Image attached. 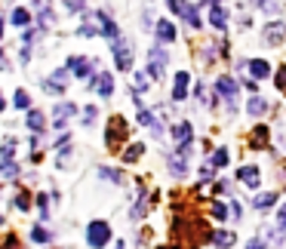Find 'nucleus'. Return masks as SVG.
<instances>
[{
	"label": "nucleus",
	"mask_w": 286,
	"mask_h": 249,
	"mask_svg": "<svg viewBox=\"0 0 286 249\" xmlns=\"http://www.w3.org/2000/svg\"><path fill=\"white\" fill-rule=\"evenodd\" d=\"M111 243V224L108 222H89L86 224V246L105 249Z\"/></svg>",
	"instance_id": "f257e3e1"
},
{
	"label": "nucleus",
	"mask_w": 286,
	"mask_h": 249,
	"mask_svg": "<svg viewBox=\"0 0 286 249\" xmlns=\"http://www.w3.org/2000/svg\"><path fill=\"white\" fill-rule=\"evenodd\" d=\"M114 59H117L120 71H130V68H132V55H130L127 40H114Z\"/></svg>",
	"instance_id": "f03ea898"
},
{
	"label": "nucleus",
	"mask_w": 286,
	"mask_h": 249,
	"mask_svg": "<svg viewBox=\"0 0 286 249\" xmlns=\"http://www.w3.org/2000/svg\"><path fill=\"white\" fill-rule=\"evenodd\" d=\"M123 139H127V120H123V117H114L111 120V132H108V145H111V148H117Z\"/></svg>",
	"instance_id": "7ed1b4c3"
},
{
	"label": "nucleus",
	"mask_w": 286,
	"mask_h": 249,
	"mask_svg": "<svg viewBox=\"0 0 286 249\" xmlns=\"http://www.w3.org/2000/svg\"><path fill=\"white\" fill-rule=\"evenodd\" d=\"M237 178H240L243 185L256 188V185H259V169H256V166H240V169H237Z\"/></svg>",
	"instance_id": "20e7f679"
},
{
	"label": "nucleus",
	"mask_w": 286,
	"mask_h": 249,
	"mask_svg": "<svg viewBox=\"0 0 286 249\" xmlns=\"http://www.w3.org/2000/svg\"><path fill=\"white\" fill-rule=\"evenodd\" d=\"M215 93H222L225 99H234L237 96V83L231 80V77H219V80H215Z\"/></svg>",
	"instance_id": "39448f33"
},
{
	"label": "nucleus",
	"mask_w": 286,
	"mask_h": 249,
	"mask_svg": "<svg viewBox=\"0 0 286 249\" xmlns=\"http://www.w3.org/2000/svg\"><path fill=\"white\" fill-rule=\"evenodd\" d=\"M188 80H191V77H188L185 71L176 74V86H173V99H176V101H182V99L188 96Z\"/></svg>",
	"instance_id": "423d86ee"
},
{
	"label": "nucleus",
	"mask_w": 286,
	"mask_h": 249,
	"mask_svg": "<svg viewBox=\"0 0 286 249\" xmlns=\"http://www.w3.org/2000/svg\"><path fill=\"white\" fill-rule=\"evenodd\" d=\"M212 243L219 246V249H231L234 246V234L231 231H215L212 234Z\"/></svg>",
	"instance_id": "0eeeda50"
},
{
	"label": "nucleus",
	"mask_w": 286,
	"mask_h": 249,
	"mask_svg": "<svg viewBox=\"0 0 286 249\" xmlns=\"http://www.w3.org/2000/svg\"><path fill=\"white\" fill-rule=\"evenodd\" d=\"M157 37L163 40V43H169V40H176V28L169 25L166 19H163V22H157Z\"/></svg>",
	"instance_id": "6e6552de"
},
{
	"label": "nucleus",
	"mask_w": 286,
	"mask_h": 249,
	"mask_svg": "<svg viewBox=\"0 0 286 249\" xmlns=\"http://www.w3.org/2000/svg\"><path fill=\"white\" fill-rule=\"evenodd\" d=\"M71 114H74V105H71V101H62V105H55V123H59V126H62V123L71 117Z\"/></svg>",
	"instance_id": "1a4fd4ad"
},
{
	"label": "nucleus",
	"mask_w": 286,
	"mask_h": 249,
	"mask_svg": "<svg viewBox=\"0 0 286 249\" xmlns=\"http://www.w3.org/2000/svg\"><path fill=\"white\" fill-rule=\"evenodd\" d=\"M28 126L34 132H43V126H47V117L40 114V111H28Z\"/></svg>",
	"instance_id": "9d476101"
},
{
	"label": "nucleus",
	"mask_w": 286,
	"mask_h": 249,
	"mask_svg": "<svg viewBox=\"0 0 286 249\" xmlns=\"http://www.w3.org/2000/svg\"><path fill=\"white\" fill-rule=\"evenodd\" d=\"M71 71H74V74L80 77V80H86L93 68H89V62H83V59H71Z\"/></svg>",
	"instance_id": "9b49d317"
},
{
	"label": "nucleus",
	"mask_w": 286,
	"mask_h": 249,
	"mask_svg": "<svg viewBox=\"0 0 286 249\" xmlns=\"http://www.w3.org/2000/svg\"><path fill=\"white\" fill-rule=\"evenodd\" d=\"M173 139L182 142V145H188L191 142V123H179V126L173 129Z\"/></svg>",
	"instance_id": "f8f14e48"
},
{
	"label": "nucleus",
	"mask_w": 286,
	"mask_h": 249,
	"mask_svg": "<svg viewBox=\"0 0 286 249\" xmlns=\"http://www.w3.org/2000/svg\"><path fill=\"white\" fill-rule=\"evenodd\" d=\"M96 86H99V96H111L114 93V77L111 74H102Z\"/></svg>",
	"instance_id": "ddd939ff"
},
{
	"label": "nucleus",
	"mask_w": 286,
	"mask_h": 249,
	"mask_svg": "<svg viewBox=\"0 0 286 249\" xmlns=\"http://www.w3.org/2000/svg\"><path fill=\"white\" fill-rule=\"evenodd\" d=\"M249 71H253V77H268L271 74V68H268V62H261V59H256V62H249Z\"/></svg>",
	"instance_id": "4468645a"
},
{
	"label": "nucleus",
	"mask_w": 286,
	"mask_h": 249,
	"mask_svg": "<svg viewBox=\"0 0 286 249\" xmlns=\"http://www.w3.org/2000/svg\"><path fill=\"white\" fill-rule=\"evenodd\" d=\"M31 240H34V243H50L52 234H50L47 228H40V224H34V228H31Z\"/></svg>",
	"instance_id": "2eb2a0df"
},
{
	"label": "nucleus",
	"mask_w": 286,
	"mask_h": 249,
	"mask_svg": "<svg viewBox=\"0 0 286 249\" xmlns=\"http://www.w3.org/2000/svg\"><path fill=\"white\" fill-rule=\"evenodd\" d=\"M212 25L215 28H219V31H225V9H222V3H219V0H215V6H212Z\"/></svg>",
	"instance_id": "dca6fc26"
},
{
	"label": "nucleus",
	"mask_w": 286,
	"mask_h": 249,
	"mask_svg": "<svg viewBox=\"0 0 286 249\" xmlns=\"http://www.w3.org/2000/svg\"><path fill=\"white\" fill-rule=\"evenodd\" d=\"M268 145V126H256L253 132V148H265Z\"/></svg>",
	"instance_id": "f3484780"
},
{
	"label": "nucleus",
	"mask_w": 286,
	"mask_h": 249,
	"mask_svg": "<svg viewBox=\"0 0 286 249\" xmlns=\"http://www.w3.org/2000/svg\"><path fill=\"white\" fill-rule=\"evenodd\" d=\"M13 101H16V108H19V111H28V108H31V99H28L25 89H19V93L13 96Z\"/></svg>",
	"instance_id": "a211bd4d"
},
{
	"label": "nucleus",
	"mask_w": 286,
	"mask_h": 249,
	"mask_svg": "<svg viewBox=\"0 0 286 249\" xmlns=\"http://www.w3.org/2000/svg\"><path fill=\"white\" fill-rule=\"evenodd\" d=\"M142 145H130V148H127V154H123V160H127V163H135V160H139V157H142Z\"/></svg>",
	"instance_id": "6ab92c4d"
},
{
	"label": "nucleus",
	"mask_w": 286,
	"mask_h": 249,
	"mask_svg": "<svg viewBox=\"0 0 286 249\" xmlns=\"http://www.w3.org/2000/svg\"><path fill=\"white\" fill-rule=\"evenodd\" d=\"M274 200H277V194H259L256 197V209H268Z\"/></svg>",
	"instance_id": "aec40b11"
},
{
	"label": "nucleus",
	"mask_w": 286,
	"mask_h": 249,
	"mask_svg": "<svg viewBox=\"0 0 286 249\" xmlns=\"http://www.w3.org/2000/svg\"><path fill=\"white\" fill-rule=\"evenodd\" d=\"M9 22H13V25H28V22H31V16H28V9H16Z\"/></svg>",
	"instance_id": "412c9836"
},
{
	"label": "nucleus",
	"mask_w": 286,
	"mask_h": 249,
	"mask_svg": "<svg viewBox=\"0 0 286 249\" xmlns=\"http://www.w3.org/2000/svg\"><path fill=\"white\" fill-rule=\"evenodd\" d=\"M265 111H268V101H261V99L249 101V114H265Z\"/></svg>",
	"instance_id": "4be33fe9"
},
{
	"label": "nucleus",
	"mask_w": 286,
	"mask_h": 249,
	"mask_svg": "<svg viewBox=\"0 0 286 249\" xmlns=\"http://www.w3.org/2000/svg\"><path fill=\"white\" fill-rule=\"evenodd\" d=\"M268 31H271V37H268L271 43H280V40H283V25H271Z\"/></svg>",
	"instance_id": "5701e85b"
},
{
	"label": "nucleus",
	"mask_w": 286,
	"mask_h": 249,
	"mask_svg": "<svg viewBox=\"0 0 286 249\" xmlns=\"http://www.w3.org/2000/svg\"><path fill=\"white\" fill-rule=\"evenodd\" d=\"M212 166H219V169L228 166V151H215L212 154Z\"/></svg>",
	"instance_id": "b1692460"
},
{
	"label": "nucleus",
	"mask_w": 286,
	"mask_h": 249,
	"mask_svg": "<svg viewBox=\"0 0 286 249\" xmlns=\"http://www.w3.org/2000/svg\"><path fill=\"white\" fill-rule=\"evenodd\" d=\"M212 216H215V219H225V216H228V206L215 200V203H212Z\"/></svg>",
	"instance_id": "393cba45"
},
{
	"label": "nucleus",
	"mask_w": 286,
	"mask_h": 249,
	"mask_svg": "<svg viewBox=\"0 0 286 249\" xmlns=\"http://www.w3.org/2000/svg\"><path fill=\"white\" fill-rule=\"evenodd\" d=\"M16 206H19V209H28V206H31V197H28V194H19V197H16Z\"/></svg>",
	"instance_id": "a878e982"
},
{
	"label": "nucleus",
	"mask_w": 286,
	"mask_h": 249,
	"mask_svg": "<svg viewBox=\"0 0 286 249\" xmlns=\"http://www.w3.org/2000/svg\"><path fill=\"white\" fill-rule=\"evenodd\" d=\"M102 175L111 178V182H120V173H114V169H102Z\"/></svg>",
	"instance_id": "bb28decb"
},
{
	"label": "nucleus",
	"mask_w": 286,
	"mask_h": 249,
	"mask_svg": "<svg viewBox=\"0 0 286 249\" xmlns=\"http://www.w3.org/2000/svg\"><path fill=\"white\" fill-rule=\"evenodd\" d=\"M277 228H280V234H286V206L280 209V222H277Z\"/></svg>",
	"instance_id": "cd10ccee"
},
{
	"label": "nucleus",
	"mask_w": 286,
	"mask_h": 249,
	"mask_svg": "<svg viewBox=\"0 0 286 249\" xmlns=\"http://www.w3.org/2000/svg\"><path fill=\"white\" fill-rule=\"evenodd\" d=\"M96 120V108H86L83 111V123H93Z\"/></svg>",
	"instance_id": "c85d7f7f"
},
{
	"label": "nucleus",
	"mask_w": 286,
	"mask_h": 249,
	"mask_svg": "<svg viewBox=\"0 0 286 249\" xmlns=\"http://www.w3.org/2000/svg\"><path fill=\"white\" fill-rule=\"evenodd\" d=\"M0 249H19V243H16V237H9V240H3V246Z\"/></svg>",
	"instance_id": "c756f323"
},
{
	"label": "nucleus",
	"mask_w": 286,
	"mask_h": 249,
	"mask_svg": "<svg viewBox=\"0 0 286 249\" xmlns=\"http://www.w3.org/2000/svg\"><path fill=\"white\" fill-rule=\"evenodd\" d=\"M246 249H265V243H261V240H249V246Z\"/></svg>",
	"instance_id": "7c9ffc66"
},
{
	"label": "nucleus",
	"mask_w": 286,
	"mask_h": 249,
	"mask_svg": "<svg viewBox=\"0 0 286 249\" xmlns=\"http://www.w3.org/2000/svg\"><path fill=\"white\" fill-rule=\"evenodd\" d=\"M277 86H280V89H286V68L280 71V80H277Z\"/></svg>",
	"instance_id": "2f4dec72"
},
{
	"label": "nucleus",
	"mask_w": 286,
	"mask_h": 249,
	"mask_svg": "<svg viewBox=\"0 0 286 249\" xmlns=\"http://www.w3.org/2000/svg\"><path fill=\"white\" fill-rule=\"evenodd\" d=\"M80 3H83V0H68V9H80Z\"/></svg>",
	"instance_id": "473e14b6"
},
{
	"label": "nucleus",
	"mask_w": 286,
	"mask_h": 249,
	"mask_svg": "<svg viewBox=\"0 0 286 249\" xmlns=\"http://www.w3.org/2000/svg\"><path fill=\"white\" fill-rule=\"evenodd\" d=\"M0 68H6V59H3V50H0Z\"/></svg>",
	"instance_id": "72a5a7b5"
},
{
	"label": "nucleus",
	"mask_w": 286,
	"mask_h": 249,
	"mask_svg": "<svg viewBox=\"0 0 286 249\" xmlns=\"http://www.w3.org/2000/svg\"><path fill=\"white\" fill-rule=\"evenodd\" d=\"M0 111H3V93H0Z\"/></svg>",
	"instance_id": "f704fd0d"
},
{
	"label": "nucleus",
	"mask_w": 286,
	"mask_h": 249,
	"mask_svg": "<svg viewBox=\"0 0 286 249\" xmlns=\"http://www.w3.org/2000/svg\"><path fill=\"white\" fill-rule=\"evenodd\" d=\"M0 37H3V25H0Z\"/></svg>",
	"instance_id": "c9c22d12"
},
{
	"label": "nucleus",
	"mask_w": 286,
	"mask_h": 249,
	"mask_svg": "<svg viewBox=\"0 0 286 249\" xmlns=\"http://www.w3.org/2000/svg\"><path fill=\"white\" fill-rule=\"evenodd\" d=\"M114 249H123V246H120V243H117V246H114Z\"/></svg>",
	"instance_id": "e433bc0d"
},
{
	"label": "nucleus",
	"mask_w": 286,
	"mask_h": 249,
	"mask_svg": "<svg viewBox=\"0 0 286 249\" xmlns=\"http://www.w3.org/2000/svg\"><path fill=\"white\" fill-rule=\"evenodd\" d=\"M160 249H166V246H160Z\"/></svg>",
	"instance_id": "4c0bfd02"
}]
</instances>
